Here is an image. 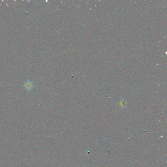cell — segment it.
<instances>
[{"instance_id": "6da1fadb", "label": "cell", "mask_w": 167, "mask_h": 167, "mask_svg": "<svg viewBox=\"0 0 167 167\" xmlns=\"http://www.w3.org/2000/svg\"><path fill=\"white\" fill-rule=\"evenodd\" d=\"M33 86V85L32 82L29 81L26 82L24 85V87H25V89L27 90H31V89H32Z\"/></svg>"}]
</instances>
